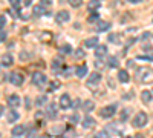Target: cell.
Instances as JSON below:
<instances>
[{
	"instance_id": "obj_33",
	"label": "cell",
	"mask_w": 153,
	"mask_h": 138,
	"mask_svg": "<svg viewBox=\"0 0 153 138\" xmlns=\"http://www.w3.org/2000/svg\"><path fill=\"white\" fill-rule=\"evenodd\" d=\"M100 5H98V0H92L91 3H89V9H97Z\"/></svg>"
},
{
	"instance_id": "obj_27",
	"label": "cell",
	"mask_w": 153,
	"mask_h": 138,
	"mask_svg": "<svg viewBox=\"0 0 153 138\" xmlns=\"http://www.w3.org/2000/svg\"><path fill=\"white\" fill-rule=\"evenodd\" d=\"M60 86H61V83H60L58 80H54V81H51V84H49V89H48V91H49V92H54L55 89H58Z\"/></svg>"
},
{
	"instance_id": "obj_23",
	"label": "cell",
	"mask_w": 153,
	"mask_h": 138,
	"mask_svg": "<svg viewBox=\"0 0 153 138\" xmlns=\"http://www.w3.org/2000/svg\"><path fill=\"white\" fill-rule=\"evenodd\" d=\"M71 52H72V46L71 45H63L60 48V54H63V55H69Z\"/></svg>"
},
{
	"instance_id": "obj_10",
	"label": "cell",
	"mask_w": 153,
	"mask_h": 138,
	"mask_svg": "<svg viewBox=\"0 0 153 138\" xmlns=\"http://www.w3.org/2000/svg\"><path fill=\"white\" fill-rule=\"evenodd\" d=\"M43 14H46V8H45V5H35L34 8H32V16L34 17H43Z\"/></svg>"
},
{
	"instance_id": "obj_16",
	"label": "cell",
	"mask_w": 153,
	"mask_h": 138,
	"mask_svg": "<svg viewBox=\"0 0 153 138\" xmlns=\"http://www.w3.org/2000/svg\"><path fill=\"white\" fill-rule=\"evenodd\" d=\"M118 78H120V81H121V83H129V80H130L129 72L124 71V69H121V71L118 72Z\"/></svg>"
},
{
	"instance_id": "obj_3",
	"label": "cell",
	"mask_w": 153,
	"mask_h": 138,
	"mask_svg": "<svg viewBox=\"0 0 153 138\" xmlns=\"http://www.w3.org/2000/svg\"><path fill=\"white\" fill-rule=\"evenodd\" d=\"M46 81H48V77L43 74V72H34L32 74V83L35 84V86H43V84H46Z\"/></svg>"
},
{
	"instance_id": "obj_26",
	"label": "cell",
	"mask_w": 153,
	"mask_h": 138,
	"mask_svg": "<svg viewBox=\"0 0 153 138\" xmlns=\"http://www.w3.org/2000/svg\"><path fill=\"white\" fill-rule=\"evenodd\" d=\"M46 101H48V97L46 95H38L37 100H35V104L37 106H43V104H46Z\"/></svg>"
},
{
	"instance_id": "obj_28",
	"label": "cell",
	"mask_w": 153,
	"mask_h": 138,
	"mask_svg": "<svg viewBox=\"0 0 153 138\" xmlns=\"http://www.w3.org/2000/svg\"><path fill=\"white\" fill-rule=\"evenodd\" d=\"M60 68H61V60H60V58L54 60V61H52V71H54V72H58Z\"/></svg>"
},
{
	"instance_id": "obj_32",
	"label": "cell",
	"mask_w": 153,
	"mask_h": 138,
	"mask_svg": "<svg viewBox=\"0 0 153 138\" xmlns=\"http://www.w3.org/2000/svg\"><path fill=\"white\" fill-rule=\"evenodd\" d=\"M98 17H100V16L97 14V12H92V14L89 16V19H87V20L91 22V23H95V22H98Z\"/></svg>"
},
{
	"instance_id": "obj_40",
	"label": "cell",
	"mask_w": 153,
	"mask_h": 138,
	"mask_svg": "<svg viewBox=\"0 0 153 138\" xmlns=\"http://www.w3.org/2000/svg\"><path fill=\"white\" fill-rule=\"evenodd\" d=\"M20 58H22V60H28V58H29L28 52H22V54H20Z\"/></svg>"
},
{
	"instance_id": "obj_9",
	"label": "cell",
	"mask_w": 153,
	"mask_h": 138,
	"mask_svg": "<svg viewBox=\"0 0 153 138\" xmlns=\"http://www.w3.org/2000/svg\"><path fill=\"white\" fill-rule=\"evenodd\" d=\"M100 81H101V75H100L98 72H92V74H91V78L87 80V86H89V87L97 86Z\"/></svg>"
},
{
	"instance_id": "obj_29",
	"label": "cell",
	"mask_w": 153,
	"mask_h": 138,
	"mask_svg": "<svg viewBox=\"0 0 153 138\" xmlns=\"http://www.w3.org/2000/svg\"><path fill=\"white\" fill-rule=\"evenodd\" d=\"M118 65H120V63H118V58H117V57H110V58H109V66H110V68H117Z\"/></svg>"
},
{
	"instance_id": "obj_11",
	"label": "cell",
	"mask_w": 153,
	"mask_h": 138,
	"mask_svg": "<svg viewBox=\"0 0 153 138\" xmlns=\"http://www.w3.org/2000/svg\"><path fill=\"white\" fill-rule=\"evenodd\" d=\"M8 104H9L11 107H17V106H20V97H19L17 94L9 95V97H8Z\"/></svg>"
},
{
	"instance_id": "obj_13",
	"label": "cell",
	"mask_w": 153,
	"mask_h": 138,
	"mask_svg": "<svg viewBox=\"0 0 153 138\" xmlns=\"http://www.w3.org/2000/svg\"><path fill=\"white\" fill-rule=\"evenodd\" d=\"M92 126H97V121H95L91 115H86L84 120H83V128L89 129V128H92Z\"/></svg>"
},
{
	"instance_id": "obj_12",
	"label": "cell",
	"mask_w": 153,
	"mask_h": 138,
	"mask_svg": "<svg viewBox=\"0 0 153 138\" xmlns=\"http://www.w3.org/2000/svg\"><path fill=\"white\" fill-rule=\"evenodd\" d=\"M12 63H14V58H12L11 54H3V55H2V66H3V68H8V66H11Z\"/></svg>"
},
{
	"instance_id": "obj_21",
	"label": "cell",
	"mask_w": 153,
	"mask_h": 138,
	"mask_svg": "<svg viewBox=\"0 0 153 138\" xmlns=\"http://www.w3.org/2000/svg\"><path fill=\"white\" fill-rule=\"evenodd\" d=\"M84 46H86V48H97V46H98V39H97V37L87 39V40L84 42Z\"/></svg>"
},
{
	"instance_id": "obj_46",
	"label": "cell",
	"mask_w": 153,
	"mask_h": 138,
	"mask_svg": "<svg viewBox=\"0 0 153 138\" xmlns=\"http://www.w3.org/2000/svg\"><path fill=\"white\" fill-rule=\"evenodd\" d=\"M124 138H132V137H124Z\"/></svg>"
},
{
	"instance_id": "obj_8",
	"label": "cell",
	"mask_w": 153,
	"mask_h": 138,
	"mask_svg": "<svg viewBox=\"0 0 153 138\" xmlns=\"http://www.w3.org/2000/svg\"><path fill=\"white\" fill-rule=\"evenodd\" d=\"M46 115H48L49 118H55V117L58 115V107H57V104H55V103H49V104H48Z\"/></svg>"
},
{
	"instance_id": "obj_15",
	"label": "cell",
	"mask_w": 153,
	"mask_h": 138,
	"mask_svg": "<svg viewBox=\"0 0 153 138\" xmlns=\"http://www.w3.org/2000/svg\"><path fill=\"white\" fill-rule=\"evenodd\" d=\"M95 54H97V57H104V55L107 54V46L98 45V46L95 48Z\"/></svg>"
},
{
	"instance_id": "obj_25",
	"label": "cell",
	"mask_w": 153,
	"mask_h": 138,
	"mask_svg": "<svg viewBox=\"0 0 153 138\" xmlns=\"http://www.w3.org/2000/svg\"><path fill=\"white\" fill-rule=\"evenodd\" d=\"M109 42L120 45V43H121V35H120V34H110V35H109Z\"/></svg>"
},
{
	"instance_id": "obj_1",
	"label": "cell",
	"mask_w": 153,
	"mask_h": 138,
	"mask_svg": "<svg viewBox=\"0 0 153 138\" xmlns=\"http://www.w3.org/2000/svg\"><path fill=\"white\" fill-rule=\"evenodd\" d=\"M147 121H149V117H147L146 112H138L133 118V121H132V124H133V128L138 129V128H144L147 124Z\"/></svg>"
},
{
	"instance_id": "obj_39",
	"label": "cell",
	"mask_w": 153,
	"mask_h": 138,
	"mask_svg": "<svg viewBox=\"0 0 153 138\" xmlns=\"http://www.w3.org/2000/svg\"><path fill=\"white\" fill-rule=\"evenodd\" d=\"M71 121H72V123H76V121H80V117L76 115V114H74V115L71 117Z\"/></svg>"
},
{
	"instance_id": "obj_44",
	"label": "cell",
	"mask_w": 153,
	"mask_h": 138,
	"mask_svg": "<svg viewBox=\"0 0 153 138\" xmlns=\"http://www.w3.org/2000/svg\"><path fill=\"white\" fill-rule=\"evenodd\" d=\"M29 138H35V131H34V132H31V134H29Z\"/></svg>"
},
{
	"instance_id": "obj_2",
	"label": "cell",
	"mask_w": 153,
	"mask_h": 138,
	"mask_svg": "<svg viewBox=\"0 0 153 138\" xmlns=\"http://www.w3.org/2000/svg\"><path fill=\"white\" fill-rule=\"evenodd\" d=\"M138 78L141 83H150L153 81V71L147 69V68H143L141 71H138Z\"/></svg>"
},
{
	"instance_id": "obj_35",
	"label": "cell",
	"mask_w": 153,
	"mask_h": 138,
	"mask_svg": "<svg viewBox=\"0 0 153 138\" xmlns=\"http://www.w3.org/2000/svg\"><path fill=\"white\" fill-rule=\"evenodd\" d=\"M69 3L74 6V8H78L81 5V0H69Z\"/></svg>"
},
{
	"instance_id": "obj_17",
	"label": "cell",
	"mask_w": 153,
	"mask_h": 138,
	"mask_svg": "<svg viewBox=\"0 0 153 138\" xmlns=\"http://www.w3.org/2000/svg\"><path fill=\"white\" fill-rule=\"evenodd\" d=\"M25 132H26V126H16V128H12V131H11V134L14 137H20Z\"/></svg>"
},
{
	"instance_id": "obj_7",
	"label": "cell",
	"mask_w": 153,
	"mask_h": 138,
	"mask_svg": "<svg viewBox=\"0 0 153 138\" xmlns=\"http://www.w3.org/2000/svg\"><path fill=\"white\" fill-rule=\"evenodd\" d=\"M60 107L61 109H68V107H72V101H71V97L68 94H63L60 97Z\"/></svg>"
},
{
	"instance_id": "obj_42",
	"label": "cell",
	"mask_w": 153,
	"mask_h": 138,
	"mask_svg": "<svg viewBox=\"0 0 153 138\" xmlns=\"http://www.w3.org/2000/svg\"><path fill=\"white\" fill-rule=\"evenodd\" d=\"M31 107V100H29V97H26V109H29Z\"/></svg>"
},
{
	"instance_id": "obj_4",
	"label": "cell",
	"mask_w": 153,
	"mask_h": 138,
	"mask_svg": "<svg viewBox=\"0 0 153 138\" xmlns=\"http://www.w3.org/2000/svg\"><path fill=\"white\" fill-rule=\"evenodd\" d=\"M117 104H109V106H104L103 109H101V117L103 118H112L115 115V112H117Z\"/></svg>"
},
{
	"instance_id": "obj_41",
	"label": "cell",
	"mask_w": 153,
	"mask_h": 138,
	"mask_svg": "<svg viewBox=\"0 0 153 138\" xmlns=\"http://www.w3.org/2000/svg\"><path fill=\"white\" fill-rule=\"evenodd\" d=\"M42 5H45V6H49V5H51V0H42Z\"/></svg>"
},
{
	"instance_id": "obj_37",
	"label": "cell",
	"mask_w": 153,
	"mask_h": 138,
	"mask_svg": "<svg viewBox=\"0 0 153 138\" xmlns=\"http://www.w3.org/2000/svg\"><path fill=\"white\" fill-rule=\"evenodd\" d=\"M75 57H76V58H83V57H84V52L81 51V49H76V52H75Z\"/></svg>"
},
{
	"instance_id": "obj_43",
	"label": "cell",
	"mask_w": 153,
	"mask_h": 138,
	"mask_svg": "<svg viewBox=\"0 0 153 138\" xmlns=\"http://www.w3.org/2000/svg\"><path fill=\"white\" fill-rule=\"evenodd\" d=\"M130 3H141V0H129Z\"/></svg>"
},
{
	"instance_id": "obj_22",
	"label": "cell",
	"mask_w": 153,
	"mask_h": 138,
	"mask_svg": "<svg viewBox=\"0 0 153 138\" xmlns=\"http://www.w3.org/2000/svg\"><path fill=\"white\" fill-rule=\"evenodd\" d=\"M94 107H95V104H94L92 100H87V101L83 103V109H84V112H91V110H94Z\"/></svg>"
},
{
	"instance_id": "obj_20",
	"label": "cell",
	"mask_w": 153,
	"mask_h": 138,
	"mask_svg": "<svg viewBox=\"0 0 153 138\" xmlns=\"http://www.w3.org/2000/svg\"><path fill=\"white\" fill-rule=\"evenodd\" d=\"M19 117H20V115L17 114L16 110H9L8 114H6V120H8L9 123H14V121H17V120H19Z\"/></svg>"
},
{
	"instance_id": "obj_31",
	"label": "cell",
	"mask_w": 153,
	"mask_h": 138,
	"mask_svg": "<svg viewBox=\"0 0 153 138\" xmlns=\"http://www.w3.org/2000/svg\"><path fill=\"white\" fill-rule=\"evenodd\" d=\"M20 3H22V0H9V5L16 9H20Z\"/></svg>"
},
{
	"instance_id": "obj_24",
	"label": "cell",
	"mask_w": 153,
	"mask_h": 138,
	"mask_svg": "<svg viewBox=\"0 0 153 138\" xmlns=\"http://www.w3.org/2000/svg\"><path fill=\"white\" fill-rule=\"evenodd\" d=\"M63 132H65V128H63V126H54V128H51V134H52V135H61Z\"/></svg>"
},
{
	"instance_id": "obj_19",
	"label": "cell",
	"mask_w": 153,
	"mask_h": 138,
	"mask_svg": "<svg viewBox=\"0 0 153 138\" xmlns=\"http://www.w3.org/2000/svg\"><path fill=\"white\" fill-rule=\"evenodd\" d=\"M75 74H76V77H80V78L86 77V74H87V66H86V65L78 66V68H76V71H75Z\"/></svg>"
},
{
	"instance_id": "obj_34",
	"label": "cell",
	"mask_w": 153,
	"mask_h": 138,
	"mask_svg": "<svg viewBox=\"0 0 153 138\" xmlns=\"http://www.w3.org/2000/svg\"><path fill=\"white\" fill-rule=\"evenodd\" d=\"M80 106H83V101H81L80 98H76L75 101L72 103V107H75V109H76V107H80Z\"/></svg>"
},
{
	"instance_id": "obj_36",
	"label": "cell",
	"mask_w": 153,
	"mask_h": 138,
	"mask_svg": "<svg viewBox=\"0 0 153 138\" xmlns=\"http://www.w3.org/2000/svg\"><path fill=\"white\" fill-rule=\"evenodd\" d=\"M0 42H2V43L6 42V31L5 29H2V34H0Z\"/></svg>"
},
{
	"instance_id": "obj_38",
	"label": "cell",
	"mask_w": 153,
	"mask_h": 138,
	"mask_svg": "<svg viewBox=\"0 0 153 138\" xmlns=\"http://www.w3.org/2000/svg\"><path fill=\"white\" fill-rule=\"evenodd\" d=\"M0 25H2V29H5V26H6V17L5 16L0 17Z\"/></svg>"
},
{
	"instance_id": "obj_14",
	"label": "cell",
	"mask_w": 153,
	"mask_h": 138,
	"mask_svg": "<svg viewBox=\"0 0 153 138\" xmlns=\"http://www.w3.org/2000/svg\"><path fill=\"white\" fill-rule=\"evenodd\" d=\"M109 28H110V23H109V22H98L95 31H98V32H104V31H107Z\"/></svg>"
},
{
	"instance_id": "obj_45",
	"label": "cell",
	"mask_w": 153,
	"mask_h": 138,
	"mask_svg": "<svg viewBox=\"0 0 153 138\" xmlns=\"http://www.w3.org/2000/svg\"><path fill=\"white\" fill-rule=\"evenodd\" d=\"M135 138H144V137H141V135H136Z\"/></svg>"
},
{
	"instance_id": "obj_5",
	"label": "cell",
	"mask_w": 153,
	"mask_h": 138,
	"mask_svg": "<svg viewBox=\"0 0 153 138\" xmlns=\"http://www.w3.org/2000/svg\"><path fill=\"white\" fill-rule=\"evenodd\" d=\"M69 19H71V14L66 9H61L55 14V22L57 23H66V22H69Z\"/></svg>"
},
{
	"instance_id": "obj_30",
	"label": "cell",
	"mask_w": 153,
	"mask_h": 138,
	"mask_svg": "<svg viewBox=\"0 0 153 138\" xmlns=\"http://www.w3.org/2000/svg\"><path fill=\"white\" fill-rule=\"evenodd\" d=\"M95 138H110V137H109V132L101 131V132H97L95 134Z\"/></svg>"
},
{
	"instance_id": "obj_6",
	"label": "cell",
	"mask_w": 153,
	"mask_h": 138,
	"mask_svg": "<svg viewBox=\"0 0 153 138\" xmlns=\"http://www.w3.org/2000/svg\"><path fill=\"white\" fill-rule=\"evenodd\" d=\"M9 81H11L12 84H14V86H22V84H23V81H25V78H23V75H22L20 72H12V74H11Z\"/></svg>"
},
{
	"instance_id": "obj_18",
	"label": "cell",
	"mask_w": 153,
	"mask_h": 138,
	"mask_svg": "<svg viewBox=\"0 0 153 138\" xmlns=\"http://www.w3.org/2000/svg\"><path fill=\"white\" fill-rule=\"evenodd\" d=\"M141 100H143V103H150L153 100V94L150 91H143L141 92Z\"/></svg>"
}]
</instances>
